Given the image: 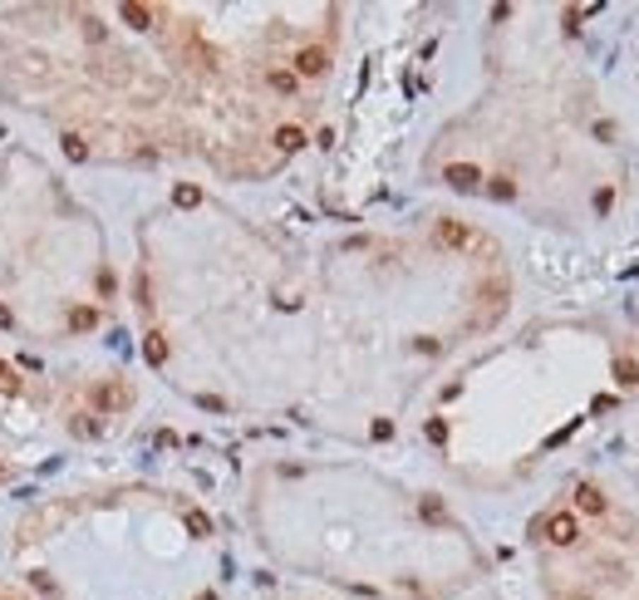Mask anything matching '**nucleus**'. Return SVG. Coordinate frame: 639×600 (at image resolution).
Masks as SVG:
<instances>
[{"label":"nucleus","mask_w":639,"mask_h":600,"mask_svg":"<svg viewBox=\"0 0 639 600\" xmlns=\"http://www.w3.org/2000/svg\"><path fill=\"white\" fill-rule=\"evenodd\" d=\"M575 536H580V521H575L570 512H556V517L546 521V541H551V546H575Z\"/></svg>","instance_id":"f257e3e1"},{"label":"nucleus","mask_w":639,"mask_h":600,"mask_svg":"<svg viewBox=\"0 0 639 600\" xmlns=\"http://www.w3.org/2000/svg\"><path fill=\"white\" fill-rule=\"evenodd\" d=\"M442 183H447L452 192H477V188H482V173H477L472 163H447Z\"/></svg>","instance_id":"f03ea898"},{"label":"nucleus","mask_w":639,"mask_h":600,"mask_svg":"<svg viewBox=\"0 0 639 600\" xmlns=\"http://www.w3.org/2000/svg\"><path fill=\"white\" fill-rule=\"evenodd\" d=\"M438 241H442V246H452V251H462V246H472V231H467L462 221H452V217H447V221H438Z\"/></svg>","instance_id":"7ed1b4c3"},{"label":"nucleus","mask_w":639,"mask_h":600,"mask_svg":"<svg viewBox=\"0 0 639 600\" xmlns=\"http://www.w3.org/2000/svg\"><path fill=\"white\" fill-rule=\"evenodd\" d=\"M94 403H99V408H128L133 394H128L123 384H99V389H94Z\"/></svg>","instance_id":"20e7f679"},{"label":"nucleus","mask_w":639,"mask_h":600,"mask_svg":"<svg viewBox=\"0 0 639 600\" xmlns=\"http://www.w3.org/2000/svg\"><path fill=\"white\" fill-rule=\"evenodd\" d=\"M324 64H329V54H324L320 45H310V50L295 54V74H324Z\"/></svg>","instance_id":"39448f33"},{"label":"nucleus","mask_w":639,"mask_h":600,"mask_svg":"<svg viewBox=\"0 0 639 600\" xmlns=\"http://www.w3.org/2000/svg\"><path fill=\"white\" fill-rule=\"evenodd\" d=\"M575 507H580L585 517H600V512H605V492L590 487V483H580V487H575Z\"/></svg>","instance_id":"423d86ee"},{"label":"nucleus","mask_w":639,"mask_h":600,"mask_svg":"<svg viewBox=\"0 0 639 600\" xmlns=\"http://www.w3.org/2000/svg\"><path fill=\"white\" fill-rule=\"evenodd\" d=\"M94 325H99V310H94V305H74V310H69V330H74V335L94 330Z\"/></svg>","instance_id":"0eeeda50"},{"label":"nucleus","mask_w":639,"mask_h":600,"mask_svg":"<svg viewBox=\"0 0 639 600\" xmlns=\"http://www.w3.org/2000/svg\"><path fill=\"white\" fill-rule=\"evenodd\" d=\"M143 359L148 364H168V340L153 330V335H143Z\"/></svg>","instance_id":"6e6552de"},{"label":"nucleus","mask_w":639,"mask_h":600,"mask_svg":"<svg viewBox=\"0 0 639 600\" xmlns=\"http://www.w3.org/2000/svg\"><path fill=\"white\" fill-rule=\"evenodd\" d=\"M276 148H281V153H295V148H305V133L286 123V128H276Z\"/></svg>","instance_id":"1a4fd4ad"},{"label":"nucleus","mask_w":639,"mask_h":600,"mask_svg":"<svg viewBox=\"0 0 639 600\" xmlns=\"http://www.w3.org/2000/svg\"><path fill=\"white\" fill-rule=\"evenodd\" d=\"M123 20H128L133 30H148V25H153V10H148V5H133V0H128V5H123Z\"/></svg>","instance_id":"9d476101"},{"label":"nucleus","mask_w":639,"mask_h":600,"mask_svg":"<svg viewBox=\"0 0 639 600\" xmlns=\"http://www.w3.org/2000/svg\"><path fill=\"white\" fill-rule=\"evenodd\" d=\"M64 158H69V163H84V158H89V143H84L79 133H64Z\"/></svg>","instance_id":"9b49d317"},{"label":"nucleus","mask_w":639,"mask_h":600,"mask_svg":"<svg viewBox=\"0 0 639 600\" xmlns=\"http://www.w3.org/2000/svg\"><path fill=\"white\" fill-rule=\"evenodd\" d=\"M615 379H620L625 389H630V384H639V364H635V359H615Z\"/></svg>","instance_id":"f8f14e48"},{"label":"nucleus","mask_w":639,"mask_h":600,"mask_svg":"<svg viewBox=\"0 0 639 600\" xmlns=\"http://www.w3.org/2000/svg\"><path fill=\"white\" fill-rule=\"evenodd\" d=\"M271 89L276 94H295V74L291 69H271Z\"/></svg>","instance_id":"ddd939ff"},{"label":"nucleus","mask_w":639,"mask_h":600,"mask_svg":"<svg viewBox=\"0 0 639 600\" xmlns=\"http://www.w3.org/2000/svg\"><path fill=\"white\" fill-rule=\"evenodd\" d=\"M187 531L192 536H212V517L207 512H187Z\"/></svg>","instance_id":"4468645a"},{"label":"nucleus","mask_w":639,"mask_h":600,"mask_svg":"<svg viewBox=\"0 0 639 600\" xmlns=\"http://www.w3.org/2000/svg\"><path fill=\"white\" fill-rule=\"evenodd\" d=\"M172 202H177V207H197V202H202V192H197L192 183H182V188H172Z\"/></svg>","instance_id":"2eb2a0df"},{"label":"nucleus","mask_w":639,"mask_h":600,"mask_svg":"<svg viewBox=\"0 0 639 600\" xmlns=\"http://www.w3.org/2000/svg\"><path fill=\"white\" fill-rule=\"evenodd\" d=\"M487 192H492L497 202H512V197H517V188H512L507 178H492V183H487Z\"/></svg>","instance_id":"dca6fc26"},{"label":"nucleus","mask_w":639,"mask_h":600,"mask_svg":"<svg viewBox=\"0 0 639 600\" xmlns=\"http://www.w3.org/2000/svg\"><path fill=\"white\" fill-rule=\"evenodd\" d=\"M418 512H423L428 521H447V507H442L438 497H423V507H418Z\"/></svg>","instance_id":"f3484780"},{"label":"nucleus","mask_w":639,"mask_h":600,"mask_svg":"<svg viewBox=\"0 0 639 600\" xmlns=\"http://www.w3.org/2000/svg\"><path fill=\"white\" fill-rule=\"evenodd\" d=\"M0 394H20V379H15L10 364H0Z\"/></svg>","instance_id":"a211bd4d"},{"label":"nucleus","mask_w":639,"mask_h":600,"mask_svg":"<svg viewBox=\"0 0 639 600\" xmlns=\"http://www.w3.org/2000/svg\"><path fill=\"white\" fill-rule=\"evenodd\" d=\"M428 443H447V423L442 418H428Z\"/></svg>","instance_id":"6ab92c4d"},{"label":"nucleus","mask_w":639,"mask_h":600,"mask_svg":"<svg viewBox=\"0 0 639 600\" xmlns=\"http://www.w3.org/2000/svg\"><path fill=\"white\" fill-rule=\"evenodd\" d=\"M610 202H615V192H610V188H600V192H595V212H610Z\"/></svg>","instance_id":"aec40b11"},{"label":"nucleus","mask_w":639,"mask_h":600,"mask_svg":"<svg viewBox=\"0 0 639 600\" xmlns=\"http://www.w3.org/2000/svg\"><path fill=\"white\" fill-rule=\"evenodd\" d=\"M595 138L600 143H615V123H595Z\"/></svg>","instance_id":"412c9836"},{"label":"nucleus","mask_w":639,"mask_h":600,"mask_svg":"<svg viewBox=\"0 0 639 600\" xmlns=\"http://www.w3.org/2000/svg\"><path fill=\"white\" fill-rule=\"evenodd\" d=\"M374 438H379V443H384V438H394V423H389V418H379V423H374Z\"/></svg>","instance_id":"4be33fe9"},{"label":"nucleus","mask_w":639,"mask_h":600,"mask_svg":"<svg viewBox=\"0 0 639 600\" xmlns=\"http://www.w3.org/2000/svg\"><path fill=\"white\" fill-rule=\"evenodd\" d=\"M197 403H202V408H207V413H221V408H226V403L216 399V394H202V399H197Z\"/></svg>","instance_id":"5701e85b"},{"label":"nucleus","mask_w":639,"mask_h":600,"mask_svg":"<svg viewBox=\"0 0 639 600\" xmlns=\"http://www.w3.org/2000/svg\"><path fill=\"white\" fill-rule=\"evenodd\" d=\"M133 296H138V305H148V276H138V281H133Z\"/></svg>","instance_id":"b1692460"},{"label":"nucleus","mask_w":639,"mask_h":600,"mask_svg":"<svg viewBox=\"0 0 639 600\" xmlns=\"http://www.w3.org/2000/svg\"><path fill=\"white\" fill-rule=\"evenodd\" d=\"M10 325H15V315H10V310L0 305V330H10Z\"/></svg>","instance_id":"393cba45"},{"label":"nucleus","mask_w":639,"mask_h":600,"mask_svg":"<svg viewBox=\"0 0 639 600\" xmlns=\"http://www.w3.org/2000/svg\"><path fill=\"white\" fill-rule=\"evenodd\" d=\"M197 600H216V596H212V591H202V596H197Z\"/></svg>","instance_id":"a878e982"}]
</instances>
